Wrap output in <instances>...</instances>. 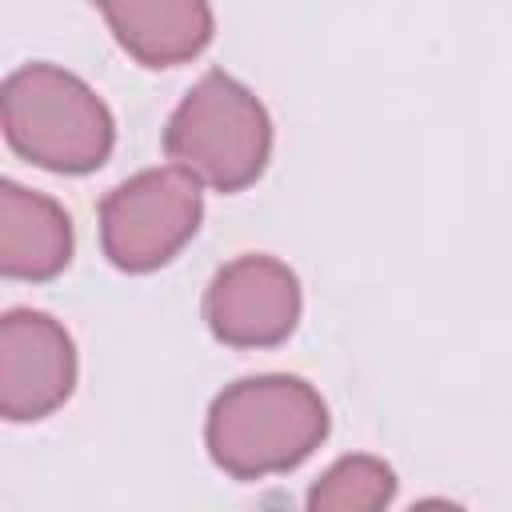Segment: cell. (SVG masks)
Segmentation results:
<instances>
[{
  "label": "cell",
  "instance_id": "6da1fadb",
  "mask_svg": "<svg viewBox=\"0 0 512 512\" xmlns=\"http://www.w3.org/2000/svg\"><path fill=\"white\" fill-rule=\"evenodd\" d=\"M328 436V404L300 376H248L228 384L204 424L216 468L236 480H260L308 460Z\"/></svg>",
  "mask_w": 512,
  "mask_h": 512
},
{
  "label": "cell",
  "instance_id": "7a4b0ae2",
  "mask_svg": "<svg viewBox=\"0 0 512 512\" xmlns=\"http://www.w3.org/2000/svg\"><path fill=\"white\" fill-rule=\"evenodd\" d=\"M8 144L48 172H92L116 144L108 104L56 64H24L0 88Z\"/></svg>",
  "mask_w": 512,
  "mask_h": 512
},
{
  "label": "cell",
  "instance_id": "3957f363",
  "mask_svg": "<svg viewBox=\"0 0 512 512\" xmlns=\"http://www.w3.org/2000/svg\"><path fill=\"white\" fill-rule=\"evenodd\" d=\"M172 168L216 192L248 188L272 152V120L264 104L228 72L200 76L164 128Z\"/></svg>",
  "mask_w": 512,
  "mask_h": 512
},
{
  "label": "cell",
  "instance_id": "277c9868",
  "mask_svg": "<svg viewBox=\"0 0 512 512\" xmlns=\"http://www.w3.org/2000/svg\"><path fill=\"white\" fill-rule=\"evenodd\" d=\"M200 184L180 168H148L116 184L100 204V244L120 272L168 264L200 228Z\"/></svg>",
  "mask_w": 512,
  "mask_h": 512
},
{
  "label": "cell",
  "instance_id": "5b68a950",
  "mask_svg": "<svg viewBox=\"0 0 512 512\" xmlns=\"http://www.w3.org/2000/svg\"><path fill=\"white\" fill-rule=\"evenodd\" d=\"M204 320L232 348H268L288 340L300 320V280L276 256H236L204 292Z\"/></svg>",
  "mask_w": 512,
  "mask_h": 512
},
{
  "label": "cell",
  "instance_id": "8992f818",
  "mask_svg": "<svg viewBox=\"0 0 512 512\" xmlns=\"http://www.w3.org/2000/svg\"><path fill=\"white\" fill-rule=\"evenodd\" d=\"M76 384V348L60 320L36 308H12L0 320V412L40 420L56 412Z\"/></svg>",
  "mask_w": 512,
  "mask_h": 512
},
{
  "label": "cell",
  "instance_id": "52a82bcc",
  "mask_svg": "<svg viewBox=\"0 0 512 512\" xmlns=\"http://www.w3.org/2000/svg\"><path fill=\"white\" fill-rule=\"evenodd\" d=\"M72 260L68 212L16 180L0 184V272L16 280H52Z\"/></svg>",
  "mask_w": 512,
  "mask_h": 512
},
{
  "label": "cell",
  "instance_id": "ba28073f",
  "mask_svg": "<svg viewBox=\"0 0 512 512\" xmlns=\"http://www.w3.org/2000/svg\"><path fill=\"white\" fill-rule=\"evenodd\" d=\"M120 48L144 68H172L212 40V8L200 0H120L100 4Z\"/></svg>",
  "mask_w": 512,
  "mask_h": 512
},
{
  "label": "cell",
  "instance_id": "9c48e42d",
  "mask_svg": "<svg viewBox=\"0 0 512 512\" xmlns=\"http://www.w3.org/2000/svg\"><path fill=\"white\" fill-rule=\"evenodd\" d=\"M396 496V472L376 456L336 460L308 492L304 512H384Z\"/></svg>",
  "mask_w": 512,
  "mask_h": 512
},
{
  "label": "cell",
  "instance_id": "30bf717a",
  "mask_svg": "<svg viewBox=\"0 0 512 512\" xmlns=\"http://www.w3.org/2000/svg\"><path fill=\"white\" fill-rule=\"evenodd\" d=\"M408 512H464L460 504H452V500H440V496H428V500H420V504H412Z\"/></svg>",
  "mask_w": 512,
  "mask_h": 512
}]
</instances>
